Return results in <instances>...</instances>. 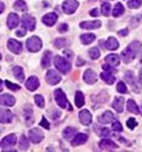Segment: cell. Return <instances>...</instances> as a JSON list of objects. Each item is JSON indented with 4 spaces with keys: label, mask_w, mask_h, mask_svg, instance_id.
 I'll return each mask as SVG.
<instances>
[{
    "label": "cell",
    "mask_w": 142,
    "mask_h": 152,
    "mask_svg": "<svg viewBox=\"0 0 142 152\" xmlns=\"http://www.w3.org/2000/svg\"><path fill=\"white\" fill-rule=\"evenodd\" d=\"M98 121L102 124H108V123H113L115 121V117H114V115L111 111H106L98 117Z\"/></svg>",
    "instance_id": "15"
},
{
    "label": "cell",
    "mask_w": 142,
    "mask_h": 152,
    "mask_svg": "<svg viewBox=\"0 0 142 152\" xmlns=\"http://www.w3.org/2000/svg\"><path fill=\"white\" fill-rule=\"evenodd\" d=\"M34 100H35V104H36L38 107L43 108V107L45 106V101H44V97H43L42 95H35V96H34Z\"/></svg>",
    "instance_id": "41"
},
{
    "label": "cell",
    "mask_w": 142,
    "mask_h": 152,
    "mask_svg": "<svg viewBox=\"0 0 142 152\" xmlns=\"http://www.w3.org/2000/svg\"><path fill=\"white\" fill-rule=\"evenodd\" d=\"M102 68L105 71H107V72H112V69H113V67L111 65H108V63H105V65L102 66Z\"/></svg>",
    "instance_id": "49"
},
{
    "label": "cell",
    "mask_w": 142,
    "mask_h": 152,
    "mask_svg": "<svg viewBox=\"0 0 142 152\" xmlns=\"http://www.w3.org/2000/svg\"><path fill=\"white\" fill-rule=\"evenodd\" d=\"M126 107H127V111L129 112H131V113H135V115H138L140 113V110H138V106L136 105V102L134 100H127V102H126Z\"/></svg>",
    "instance_id": "30"
},
{
    "label": "cell",
    "mask_w": 142,
    "mask_h": 152,
    "mask_svg": "<svg viewBox=\"0 0 142 152\" xmlns=\"http://www.w3.org/2000/svg\"><path fill=\"white\" fill-rule=\"evenodd\" d=\"M62 135H63V137L66 139V140H71V139H73L76 135V129L72 128V126H67V128L63 130Z\"/></svg>",
    "instance_id": "27"
},
{
    "label": "cell",
    "mask_w": 142,
    "mask_h": 152,
    "mask_svg": "<svg viewBox=\"0 0 142 152\" xmlns=\"http://www.w3.org/2000/svg\"><path fill=\"white\" fill-rule=\"evenodd\" d=\"M29 140L33 142V144H39L43 141V139H44V133L40 130V129H38V128H33L29 130Z\"/></svg>",
    "instance_id": "8"
},
{
    "label": "cell",
    "mask_w": 142,
    "mask_h": 152,
    "mask_svg": "<svg viewBox=\"0 0 142 152\" xmlns=\"http://www.w3.org/2000/svg\"><path fill=\"white\" fill-rule=\"evenodd\" d=\"M56 21H57V15L55 14V12H50V14H46L43 17V23L46 24V26H49V27L54 26V24L56 23Z\"/></svg>",
    "instance_id": "20"
},
{
    "label": "cell",
    "mask_w": 142,
    "mask_h": 152,
    "mask_svg": "<svg viewBox=\"0 0 142 152\" xmlns=\"http://www.w3.org/2000/svg\"><path fill=\"white\" fill-rule=\"evenodd\" d=\"M141 63H142V57H141Z\"/></svg>",
    "instance_id": "58"
},
{
    "label": "cell",
    "mask_w": 142,
    "mask_h": 152,
    "mask_svg": "<svg viewBox=\"0 0 142 152\" xmlns=\"http://www.w3.org/2000/svg\"><path fill=\"white\" fill-rule=\"evenodd\" d=\"M45 79L50 85H56L61 82V75L54 69H49L45 75Z\"/></svg>",
    "instance_id": "9"
},
{
    "label": "cell",
    "mask_w": 142,
    "mask_h": 152,
    "mask_svg": "<svg viewBox=\"0 0 142 152\" xmlns=\"http://www.w3.org/2000/svg\"><path fill=\"white\" fill-rule=\"evenodd\" d=\"M117 90H118L120 94H126V93H127V88H126V85H125L124 82H119V83L117 84Z\"/></svg>",
    "instance_id": "42"
},
{
    "label": "cell",
    "mask_w": 142,
    "mask_h": 152,
    "mask_svg": "<svg viewBox=\"0 0 142 152\" xmlns=\"http://www.w3.org/2000/svg\"><path fill=\"white\" fill-rule=\"evenodd\" d=\"M140 113H141V115H142V106H141V112H140Z\"/></svg>",
    "instance_id": "57"
},
{
    "label": "cell",
    "mask_w": 142,
    "mask_h": 152,
    "mask_svg": "<svg viewBox=\"0 0 142 152\" xmlns=\"http://www.w3.org/2000/svg\"><path fill=\"white\" fill-rule=\"evenodd\" d=\"M101 78H102L103 82H106V84H108V85H112L115 82V77L111 72H107V71L101 73Z\"/></svg>",
    "instance_id": "25"
},
{
    "label": "cell",
    "mask_w": 142,
    "mask_h": 152,
    "mask_svg": "<svg viewBox=\"0 0 142 152\" xmlns=\"http://www.w3.org/2000/svg\"><path fill=\"white\" fill-rule=\"evenodd\" d=\"M7 49L14 54H20L22 51V44L15 39H9L7 40Z\"/></svg>",
    "instance_id": "11"
},
{
    "label": "cell",
    "mask_w": 142,
    "mask_h": 152,
    "mask_svg": "<svg viewBox=\"0 0 142 152\" xmlns=\"http://www.w3.org/2000/svg\"><path fill=\"white\" fill-rule=\"evenodd\" d=\"M5 84H6V86L9 88V89H10V90H12V91H17V90H20V89H21V86H20L18 84H14V83L9 82V80H6V82H5Z\"/></svg>",
    "instance_id": "43"
},
{
    "label": "cell",
    "mask_w": 142,
    "mask_h": 152,
    "mask_svg": "<svg viewBox=\"0 0 142 152\" xmlns=\"http://www.w3.org/2000/svg\"><path fill=\"white\" fill-rule=\"evenodd\" d=\"M51 57H52V53L51 51H45L44 56L42 58V67L43 68H47L51 63Z\"/></svg>",
    "instance_id": "29"
},
{
    "label": "cell",
    "mask_w": 142,
    "mask_h": 152,
    "mask_svg": "<svg viewBox=\"0 0 142 152\" xmlns=\"http://www.w3.org/2000/svg\"><path fill=\"white\" fill-rule=\"evenodd\" d=\"M25 29L24 27H23V29H18L17 32H16V35H18V37H24V34H25Z\"/></svg>",
    "instance_id": "50"
},
{
    "label": "cell",
    "mask_w": 142,
    "mask_h": 152,
    "mask_svg": "<svg viewBox=\"0 0 142 152\" xmlns=\"http://www.w3.org/2000/svg\"><path fill=\"white\" fill-rule=\"evenodd\" d=\"M14 7L18 11H25L27 10V4H25L23 0H17V1H15V4H14Z\"/></svg>",
    "instance_id": "36"
},
{
    "label": "cell",
    "mask_w": 142,
    "mask_h": 152,
    "mask_svg": "<svg viewBox=\"0 0 142 152\" xmlns=\"http://www.w3.org/2000/svg\"><path fill=\"white\" fill-rule=\"evenodd\" d=\"M84 65V61L82 58H78V66H83Z\"/></svg>",
    "instance_id": "55"
},
{
    "label": "cell",
    "mask_w": 142,
    "mask_h": 152,
    "mask_svg": "<svg viewBox=\"0 0 142 152\" xmlns=\"http://www.w3.org/2000/svg\"><path fill=\"white\" fill-rule=\"evenodd\" d=\"M40 83H39V79H38L36 77H29L28 80L25 82V88L29 90V91H34L36 90L38 88H39Z\"/></svg>",
    "instance_id": "17"
},
{
    "label": "cell",
    "mask_w": 142,
    "mask_h": 152,
    "mask_svg": "<svg viewBox=\"0 0 142 152\" xmlns=\"http://www.w3.org/2000/svg\"><path fill=\"white\" fill-rule=\"evenodd\" d=\"M105 48L108 49V50H117L119 48V43H118V40L115 39L114 37H109L107 39V42H106Z\"/></svg>",
    "instance_id": "26"
},
{
    "label": "cell",
    "mask_w": 142,
    "mask_h": 152,
    "mask_svg": "<svg viewBox=\"0 0 142 152\" xmlns=\"http://www.w3.org/2000/svg\"><path fill=\"white\" fill-rule=\"evenodd\" d=\"M98 135L102 136V137H109L112 134H111V130H109V129H107V128H102V129L100 130Z\"/></svg>",
    "instance_id": "46"
},
{
    "label": "cell",
    "mask_w": 142,
    "mask_h": 152,
    "mask_svg": "<svg viewBox=\"0 0 142 152\" xmlns=\"http://www.w3.org/2000/svg\"><path fill=\"white\" fill-rule=\"evenodd\" d=\"M142 5V0H129L127 7L129 9H138Z\"/></svg>",
    "instance_id": "39"
},
{
    "label": "cell",
    "mask_w": 142,
    "mask_h": 152,
    "mask_svg": "<svg viewBox=\"0 0 142 152\" xmlns=\"http://www.w3.org/2000/svg\"><path fill=\"white\" fill-rule=\"evenodd\" d=\"M138 80H140L141 84H142V68L140 69V73H138Z\"/></svg>",
    "instance_id": "54"
},
{
    "label": "cell",
    "mask_w": 142,
    "mask_h": 152,
    "mask_svg": "<svg viewBox=\"0 0 142 152\" xmlns=\"http://www.w3.org/2000/svg\"><path fill=\"white\" fill-rule=\"evenodd\" d=\"M126 125H127L129 129H135L137 126V122H136L135 118H129L127 122H126Z\"/></svg>",
    "instance_id": "45"
},
{
    "label": "cell",
    "mask_w": 142,
    "mask_h": 152,
    "mask_svg": "<svg viewBox=\"0 0 142 152\" xmlns=\"http://www.w3.org/2000/svg\"><path fill=\"white\" fill-rule=\"evenodd\" d=\"M68 31V24L67 23H62L58 26V32L60 33H64V32H67Z\"/></svg>",
    "instance_id": "47"
},
{
    "label": "cell",
    "mask_w": 142,
    "mask_h": 152,
    "mask_svg": "<svg viewBox=\"0 0 142 152\" xmlns=\"http://www.w3.org/2000/svg\"><path fill=\"white\" fill-rule=\"evenodd\" d=\"M112 128H113L114 132H118V133L123 132V126H122V124H120L119 121H114V122L112 123Z\"/></svg>",
    "instance_id": "44"
},
{
    "label": "cell",
    "mask_w": 142,
    "mask_h": 152,
    "mask_svg": "<svg viewBox=\"0 0 142 152\" xmlns=\"http://www.w3.org/2000/svg\"><path fill=\"white\" fill-rule=\"evenodd\" d=\"M142 50V44L137 40L133 42L130 45H127V48L124 50V51L122 53V58L125 63H130L133 60H135L140 53Z\"/></svg>",
    "instance_id": "1"
},
{
    "label": "cell",
    "mask_w": 142,
    "mask_h": 152,
    "mask_svg": "<svg viewBox=\"0 0 142 152\" xmlns=\"http://www.w3.org/2000/svg\"><path fill=\"white\" fill-rule=\"evenodd\" d=\"M55 100H56L57 105H58L61 108H68L69 111L72 110V107L69 106L68 100H67V96H66V94L63 93L62 89H57V90H55Z\"/></svg>",
    "instance_id": "5"
},
{
    "label": "cell",
    "mask_w": 142,
    "mask_h": 152,
    "mask_svg": "<svg viewBox=\"0 0 142 152\" xmlns=\"http://www.w3.org/2000/svg\"><path fill=\"white\" fill-rule=\"evenodd\" d=\"M12 72H14L15 78H16L18 82H23V80H24V73H23L22 67L16 66V67H14V69H12Z\"/></svg>",
    "instance_id": "31"
},
{
    "label": "cell",
    "mask_w": 142,
    "mask_h": 152,
    "mask_svg": "<svg viewBox=\"0 0 142 152\" xmlns=\"http://www.w3.org/2000/svg\"><path fill=\"white\" fill-rule=\"evenodd\" d=\"M25 46H27V50L31 53H38L43 46L42 39L38 37H31L29 39L25 42Z\"/></svg>",
    "instance_id": "4"
},
{
    "label": "cell",
    "mask_w": 142,
    "mask_h": 152,
    "mask_svg": "<svg viewBox=\"0 0 142 152\" xmlns=\"http://www.w3.org/2000/svg\"><path fill=\"white\" fill-rule=\"evenodd\" d=\"M28 147H29L28 139L25 137L24 135H22L21 139H20V142H18V148L22 150V151H25V150H28Z\"/></svg>",
    "instance_id": "35"
},
{
    "label": "cell",
    "mask_w": 142,
    "mask_h": 152,
    "mask_svg": "<svg viewBox=\"0 0 142 152\" xmlns=\"http://www.w3.org/2000/svg\"><path fill=\"white\" fill-rule=\"evenodd\" d=\"M86 140H87V135L84 134V133H79V134H76V135L73 137L72 145H73V146H79V145L85 144Z\"/></svg>",
    "instance_id": "23"
},
{
    "label": "cell",
    "mask_w": 142,
    "mask_h": 152,
    "mask_svg": "<svg viewBox=\"0 0 142 152\" xmlns=\"http://www.w3.org/2000/svg\"><path fill=\"white\" fill-rule=\"evenodd\" d=\"M123 14H124V6H123V4L117 3V4H115V6H114V9H113V16L114 17H119Z\"/></svg>",
    "instance_id": "34"
},
{
    "label": "cell",
    "mask_w": 142,
    "mask_h": 152,
    "mask_svg": "<svg viewBox=\"0 0 142 152\" xmlns=\"http://www.w3.org/2000/svg\"><path fill=\"white\" fill-rule=\"evenodd\" d=\"M17 142V137L15 134H10L7 136H5L1 140V148L3 150H10L12 148Z\"/></svg>",
    "instance_id": "7"
},
{
    "label": "cell",
    "mask_w": 142,
    "mask_h": 152,
    "mask_svg": "<svg viewBox=\"0 0 142 152\" xmlns=\"http://www.w3.org/2000/svg\"><path fill=\"white\" fill-rule=\"evenodd\" d=\"M74 100H75L76 107H83V105H84V102H85L84 94H83L82 91H76V93H75V96H74Z\"/></svg>",
    "instance_id": "33"
},
{
    "label": "cell",
    "mask_w": 142,
    "mask_h": 152,
    "mask_svg": "<svg viewBox=\"0 0 142 152\" xmlns=\"http://www.w3.org/2000/svg\"><path fill=\"white\" fill-rule=\"evenodd\" d=\"M18 23H20V17H18L17 14H14V12H12V14L9 15V17H7V27L10 29L16 28L18 26Z\"/></svg>",
    "instance_id": "19"
},
{
    "label": "cell",
    "mask_w": 142,
    "mask_h": 152,
    "mask_svg": "<svg viewBox=\"0 0 142 152\" xmlns=\"http://www.w3.org/2000/svg\"><path fill=\"white\" fill-rule=\"evenodd\" d=\"M127 33H129V31H127V29H122V31H119V32H118V34H119V35H122V37L127 35Z\"/></svg>",
    "instance_id": "52"
},
{
    "label": "cell",
    "mask_w": 142,
    "mask_h": 152,
    "mask_svg": "<svg viewBox=\"0 0 142 152\" xmlns=\"http://www.w3.org/2000/svg\"><path fill=\"white\" fill-rule=\"evenodd\" d=\"M90 15H91V16H94V17L98 16V10H97V9H92L91 11H90Z\"/></svg>",
    "instance_id": "51"
},
{
    "label": "cell",
    "mask_w": 142,
    "mask_h": 152,
    "mask_svg": "<svg viewBox=\"0 0 142 152\" xmlns=\"http://www.w3.org/2000/svg\"><path fill=\"white\" fill-rule=\"evenodd\" d=\"M105 62L108 63V65H111L112 67H118L119 63H120V57L118 55H115V54H111V55L106 56Z\"/></svg>",
    "instance_id": "22"
},
{
    "label": "cell",
    "mask_w": 142,
    "mask_h": 152,
    "mask_svg": "<svg viewBox=\"0 0 142 152\" xmlns=\"http://www.w3.org/2000/svg\"><path fill=\"white\" fill-rule=\"evenodd\" d=\"M67 44H68V40L66 39V38H58V39L55 40V46L57 49H61L63 46H66Z\"/></svg>",
    "instance_id": "40"
},
{
    "label": "cell",
    "mask_w": 142,
    "mask_h": 152,
    "mask_svg": "<svg viewBox=\"0 0 142 152\" xmlns=\"http://www.w3.org/2000/svg\"><path fill=\"white\" fill-rule=\"evenodd\" d=\"M124 77H125V80L130 84V86L133 88V90H134V93H136V94H138V93H141V82H138L137 79H136V77H135V74L131 72V71H126L125 72V74H124Z\"/></svg>",
    "instance_id": "3"
},
{
    "label": "cell",
    "mask_w": 142,
    "mask_h": 152,
    "mask_svg": "<svg viewBox=\"0 0 142 152\" xmlns=\"http://www.w3.org/2000/svg\"><path fill=\"white\" fill-rule=\"evenodd\" d=\"M98 145H100L101 150H115V148H118V145L115 144L114 141L109 140L108 137H103Z\"/></svg>",
    "instance_id": "13"
},
{
    "label": "cell",
    "mask_w": 142,
    "mask_h": 152,
    "mask_svg": "<svg viewBox=\"0 0 142 152\" xmlns=\"http://www.w3.org/2000/svg\"><path fill=\"white\" fill-rule=\"evenodd\" d=\"M40 124H42V126H44L45 129H50V124H49V122L46 121V118H45V117H43V118H42V123H40Z\"/></svg>",
    "instance_id": "48"
},
{
    "label": "cell",
    "mask_w": 142,
    "mask_h": 152,
    "mask_svg": "<svg viewBox=\"0 0 142 152\" xmlns=\"http://www.w3.org/2000/svg\"><path fill=\"white\" fill-rule=\"evenodd\" d=\"M101 14L103 16H108L111 14V4L109 3H103L101 6Z\"/></svg>",
    "instance_id": "37"
},
{
    "label": "cell",
    "mask_w": 142,
    "mask_h": 152,
    "mask_svg": "<svg viewBox=\"0 0 142 152\" xmlns=\"http://www.w3.org/2000/svg\"><path fill=\"white\" fill-rule=\"evenodd\" d=\"M79 119H80L82 124L90 125V124H91V122H92V116H91V113H90L87 110H83L79 113Z\"/></svg>",
    "instance_id": "14"
},
{
    "label": "cell",
    "mask_w": 142,
    "mask_h": 152,
    "mask_svg": "<svg viewBox=\"0 0 142 152\" xmlns=\"http://www.w3.org/2000/svg\"><path fill=\"white\" fill-rule=\"evenodd\" d=\"M79 3L76 0H64L63 4H62V9L64 11V14L67 15H72L75 12V10L78 9Z\"/></svg>",
    "instance_id": "6"
},
{
    "label": "cell",
    "mask_w": 142,
    "mask_h": 152,
    "mask_svg": "<svg viewBox=\"0 0 142 152\" xmlns=\"http://www.w3.org/2000/svg\"><path fill=\"white\" fill-rule=\"evenodd\" d=\"M101 21H84L80 23V28L83 29H96L101 27Z\"/></svg>",
    "instance_id": "18"
},
{
    "label": "cell",
    "mask_w": 142,
    "mask_h": 152,
    "mask_svg": "<svg viewBox=\"0 0 142 152\" xmlns=\"http://www.w3.org/2000/svg\"><path fill=\"white\" fill-rule=\"evenodd\" d=\"M89 56L92 60H97L100 57V50L97 48H91L89 50Z\"/></svg>",
    "instance_id": "38"
},
{
    "label": "cell",
    "mask_w": 142,
    "mask_h": 152,
    "mask_svg": "<svg viewBox=\"0 0 142 152\" xmlns=\"http://www.w3.org/2000/svg\"><path fill=\"white\" fill-rule=\"evenodd\" d=\"M83 78H84V82L86 84H95L97 82V74L92 69H86L84 72Z\"/></svg>",
    "instance_id": "12"
},
{
    "label": "cell",
    "mask_w": 142,
    "mask_h": 152,
    "mask_svg": "<svg viewBox=\"0 0 142 152\" xmlns=\"http://www.w3.org/2000/svg\"><path fill=\"white\" fill-rule=\"evenodd\" d=\"M22 24L25 29L28 31H34L35 29V24H36V21L35 18L32 16V15H24L23 18H22Z\"/></svg>",
    "instance_id": "10"
},
{
    "label": "cell",
    "mask_w": 142,
    "mask_h": 152,
    "mask_svg": "<svg viewBox=\"0 0 142 152\" xmlns=\"http://www.w3.org/2000/svg\"><path fill=\"white\" fill-rule=\"evenodd\" d=\"M113 108L117 111L118 113H122L123 110H124V99L123 97H115L114 101H113V104H112Z\"/></svg>",
    "instance_id": "24"
},
{
    "label": "cell",
    "mask_w": 142,
    "mask_h": 152,
    "mask_svg": "<svg viewBox=\"0 0 142 152\" xmlns=\"http://www.w3.org/2000/svg\"><path fill=\"white\" fill-rule=\"evenodd\" d=\"M24 118H25V123H27L28 125L33 124L34 119H33V112H32V108L28 106L24 108Z\"/></svg>",
    "instance_id": "32"
},
{
    "label": "cell",
    "mask_w": 142,
    "mask_h": 152,
    "mask_svg": "<svg viewBox=\"0 0 142 152\" xmlns=\"http://www.w3.org/2000/svg\"><path fill=\"white\" fill-rule=\"evenodd\" d=\"M64 55H66V56H68L69 58H72V57H73V54H72V51H71V50H66V51H64Z\"/></svg>",
    "instance_id": "53"
},
{
    "label": "cell",
    "mask_w": 142,
    "mask_h": 152,
    "mask_svg": "<svg viewBox=\"0 0 142 152\" xmlns=\"http://www.w3.org/2000/svg\"><path fill=\"white\" fill-rule=\"evenodd\" d=\"M12 118H14V115H12V112L9 111V110H5L3 108L1 112H0V121L1 123H11L12 122Z\"/></svg>",
    "instance_id": "21"
},
{
    "label": "cell",
    "mask_w": 142,
    "mask_h": 152,
    "mask_svg": "<svg viewBox=\"0 0 142 152\" xmlns=\"http://www.w3.org/2000/svg\"><path fill=\"white\" fill-rule=\"evenodd\" d=\"M54 65H55V67L57 68V71H60V72L63 73V74L68 73V72L71 71V68H72L71 62H69L68 60H66L64 57H62V56H55V58H54Z\"/></svg>",
    "instance_id": "2"
},
{
    "label": "cell",
    "mask_w": 142,
    "mask_h": 152,
    "mask_svg": "<svg viewBox=\"0 0 142 152\" xmlns=\"http://www.w3.org/2000/svg\"><path fill=\"white\" fill-rule=\"evenodd\" d=\"M4 11V3H1V12Z\"/></svg>",
    "instance_id": "56"
},
{
    "label": "cell",
    "mask_w": 142,
    "mask_h": 152,
    "mask_svg": "<svg viewBox=\"0 0 142 152\" xmlns=\"http://www.w3.org/2000/svg\"><path fill=\"white\" fill-rule=\"evenodd\" d=\"M95 39H96V35L92 34V33H85V34H82V35H80V40H82V43L85 44V45L91 44Z\"/></svg>",
    "instance_id": "28"
},
{
    "label": "cell",
    "mask_w": 142,
    "mask_h": 152,
    "mask_svg": "<svg viewBox=\"0 0 142 152\" xmlns=\"http://www.w3.org/2000/svg\"><path fill=\"white\" fill-rule=\"evenodd\" d=\"M0 102L3 106H14L16 104V99L10 94H1L0 96Z\"/></svg>",
    "instance_id": "16"
}]
</instances>
